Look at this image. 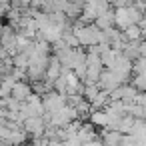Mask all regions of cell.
Wrapping results in <instances>:
<instances>
[{
  "instance_id": "3",
  "label": "cell",
  "mask_w": 146,
  "mask_h": 146,
  "mask_svg": "<svg viewBox=\"0 0 146 146\" xmlns=\"http://www.w3.org/2000/svg\"><path fill=\"white\" fill-rule=\"evenodd\" d=\"M122 36H124L126 42H140L144 38V32L138 24H130L126 30H122Z\"/></svg>"
},
{
  "instance_id": "5",
  "label": "cell",
  "mask_w": 146,
  "mask_h": 146,
  "mask_svg": "<svg viewBox=\"0 0 146 146\" xmlns=\"http://www.w3.org/2000/svg\"><path fill=\"white\" fill-rule=\"evenodd\" d=\"M78 140L80 142H90L96 138V130H94V124L88 122V124H80V130H78Z\"/></svg>"
},
{
  "instance_id": "7",
  "label": "cell",
  "mask_w": 146,
  "mask_h": 146,
  "mask_svg": "<svg viewBox=\"0 0 146 146\" xmlns=\"http://www.w3.org/2000/svg\"><path fill=\"white\" fill-rule=\"evenodd\" d=\"M80 146H104V144H102V140L94 138V140H90V142H82Z\"/></svg>"
},
{
  "instance_id": "6",
  "label": "cell",
  "mask_w": 146,
  "mask_h": 146,
  "mask_svg": "<svg viewBox=\"0 0 146 146\" xmlns=\"http://www.w3.org/2000/svg\"><path fill=\"white\" fill-rule=\"evenodd\" d=\"M94 24H96L100 30H108V28H112V26H114V12H110V10L102 12V14L94 20Z\"/></svg>"
},
{
  "instance_id": "4",
  "label": "cell",
  "mask_w": 146,
  "mask_h": 146,
  "mask_svg": "<svg viewBox=\"0 0 146 146\" xmlns=\"http://www.w3.org/2000/svg\"><path fill=\"white\" fill-rule=\"evenodd\" d=\"M122 138H124L122 132H118V130H106L104 136H102V144L104 146H122Z\"/></svg>"
},
{
  "instance_id": "10",
  "label": "cell",
  "mask_w": 146,
  "mask_h": 146,
  "mask_svg": "<svg viewBox=\"0 0 146 146\" xmlns=\"http://www.w3.org/2000/svg\"><path fill=\"white\" fill-rule=\"evenodd\" d=\"M144 40H146V34H144Z\"/></svg>"
},
{
  "instance_id": "2",
  "label": "cell",
  "mask_w": 146,
  "mask_h": 146,
  "mask_svg": "<svg viewBox=\"0 0 146 146\" xmlns=\"http://www.w3.org/2000/svg\"><path fill=\"white\" fill-rule=\"evenodd\" d=\"M32 94V86L28 84V82H24V80H16V84L12 86V98H16V100H20V102H24L28 96Z\"/></svg>"
},
{
  "instance_id": "8",
  "label": "cell",
  "mask_w": 146,
  "mask_h": 146,
  "mask_svg": "<svg viewBox=\"0 0 146 146\" xmlns=\"http://www.w3.org/2000/svg\"><path fill=\"white\" fill-rule=\"evenodd\" d=\"M138 26H140V28H142V32L146 34V12L142 14V18H140V22H138Z\"/></svg>"
},
{
  "instance_id": "1",
  "label": "cell",
  "mask_w": 146,
  "mask_h": 146,
  "mask_svg": "<svg viewBox=\"0 0 146 146\" xmlns=\"http://www.w3.org/2000/svg\"><path fill=\"white\" fill-rule=\"evenodd\" d=\"M88 118H90V122H92L94 126H100V128H108V126L112 124V120H114V116H110L104 108H100V110H92Z\"/></svg>"
},
{
  "instance_id": "9",
  "label": "cell",
  "mask_w": 146,
  "mask_h": 146,
  "mask_svg": "<svg viewBox=\"0 0 146 146\" xmlns=\"http://www.w3.org/2000/svg\"><path fill=\"white\" fill-rule=\"evenodd\" d=\"M10 146H20V144H10Z\"/></svg>"
}]
</instances>
